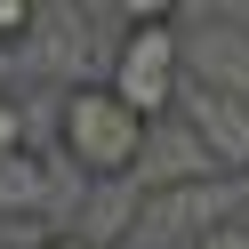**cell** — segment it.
Returning a JSON list of instances; mask_svg holds the SVG:
<instances>
[{
  "label": "cell",
  "mask_w": 249,
  "mask_h": 249,
  "mask_svg": "<svg viewBox=\"0 0 249 249\" xmlns=\"http://www.w3.org/2000/svg\"><path fill=\"white\" fill-rule=\"evenodd\" d=\"M56 145H65V161L89 185H113V177H137L145 169L153 121L129 97H113V81H72L65 105H56Z\"/></svg>",
  "instance_id": "1"
},
{
  "label": "cell",
  "mask_w": 249,
  "mask_h": 249,
  "mask_svg": "<svg viewBox=\"0 0 249 249\" xmlns=\"http://www.w3.org/2000/svg\"><path fill=\"white\" fill-rule=\"evenodd\" d=\"M105 81H113V97H129L145 121H169L177 97H185V81H193L185 33L177 24H137V33H121L113 56H105Z\"/></svg>",
  "instance_id": "2"
},
{
  "label": "cell",
  "mask_w": 249,
  "mask_h": 249,
  "mask_svg": "<svg viewBox=\"0 0 249 249\" xmlns=\"http://www.w3.org/2000/svg\"><path fill=\"white\" fill-rule=\"evenodd\" d=\"M241 177H193V185H161V193L137 209V225L161 241V233H185V241H201V233H217V225H233L241 217Z\"/></svg>",
  "instance_id": "3"
},
{
  "label": "cell",
  "mask_w": 249,
  "mask_h": 249,
  "mask_svg": "<svg viewBox=\"0 0 249 249\" xmlns=\"http://www.w3.org/2000/svg\"><path fill=\"white\" fill-rule=\"evenodd\" d=\"M177 113L201 129V145L217 153V169L225 177H249V97H225L217 81H185V97H177Z\"/></svg>",
  "instance_id": "4"
},
{
  "label": "cell",
  "mask_w": 249,
  "mask_h": 249,
  "mask_svg": "<svg viewBox=\"0 0 249 249\" xmlns=\"http://www.w3.org/2000/svg\"><path fill=\"white\" fill-rule=\"evenodd\" d=\"M49 209V177L33 153H0V217H40Z\"/></svg>",
  "instance_id": "5"
},
{
  "label": "cell",
  "mask_w": 249,
  "mask_h": 249,
  "mask_svg": "<svg viewBox=\"0 0 249 249\" xmlns=\"http://www.w3.org/2000/svg\"><path fill=\"white\" fill-rule=\"evenodd\" d=\"M113 17H121V33H137V24H177L185 0H113Z\"/></svg>",
  "instance_id": "6"
},
{
  "label": "cell",
  "mask_w": 249,
  "mask_h": 249,
  "mask_svg": "<svg viewBox=\"0 0 249 249\" xmlns=\"http://www.w3.org/2000/svg\"><path fill=\"white\" fill-rule=\"evenodd\" d=\"M33 24H40V0H0V49L33 40Z\"/></svg>",
  "instance_id": "7"
},
{
  "label": "cell",
  "mask_w": 249,
  "mask_h": 249,
  "mask_svg": "<svg viewBox=\"0 0 249 249\" xmlns=\"http://www.w3.org/2000/svg\"><path fill=\"white\" fill-rule=\"evenodd\" d=\"M24 137H33V129H24V105L0 89V153H24Z\"/></svg>",
  "instance_id": "8"
},
{
  "label": "cell",
  "mask_w": 249,
  "mask_h": 249,
  "mask_svg": "<svg viewBox=\"0 0 249 249\" xmlns=\"http://www.w3.org/2000/svg\"><path fill=\"white\" fill-rule=\"evenodd\" d=\"M193 249H249V225H241V217H233V225H217V233H201Z\"/></svg>",
  "instance_id": "9"
},
{
  "label": "cell",
  "mask_w": 249,
  "mask_h": 249,
  "mask_svg": "<svg viewBox=\"0 0 249 249\" xmlns=\"http://www.w3.org/2000/svg\"><path fill=\"white\" fill-rule=\"evenodd\" d=\"M33 249H97V233H49V241H33Z\"/></svg>",
  "instance_id": "10"
},
{
  "label": "cell",
  "mask_w": 249,
  "mask_h": 249,
  "mask_svg": "<svg viewBox=\"0 0 249 249\" xmlns=\"http://www.w3.org/2000/svg\"><path fill=\"white\" fill-rule=\"evenodd\" d=\"M241 225H249V201H241Z\"/></svg>",
  "instance_id": "11"
}]
</instances>
